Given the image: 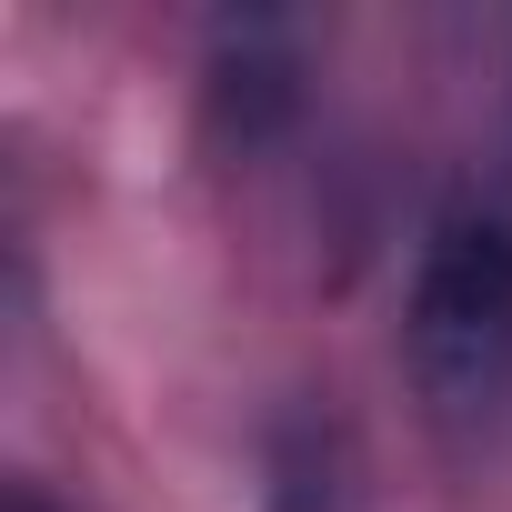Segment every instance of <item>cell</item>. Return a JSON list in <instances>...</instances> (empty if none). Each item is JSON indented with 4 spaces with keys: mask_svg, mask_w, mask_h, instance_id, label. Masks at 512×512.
Instances as JSON below:
<instances>
[{
    "mask_svg": "<svg viewBox=\"0 0 512 512\" xmlns=\"http://www.w3.org/2000/svg\"><path fill=\"white\" fill-rule=\"evenodd\" d=\"M402 372L442 442H482L512 412V191H452L412 241Z\"/></svg>",
    "mask_w": 512,
    "mask_h": 512,
    "instance_id": "1",
    "label": "cell"
},
{
    "mask_svg": "<svg viewBox=\"0 0 512 512\" xmlns=\"http://www.w3.org/2000/svg\"><path fill=\"white\" fill-rule=\"evenodd\" d=\"M312 41L292 11H221L201 31V141L221 161H262L302 131Z\"/></svg>",
    "mask_w": 512,
    "mask_h": 512,
    "instance_id": "2",
    "label": "cell"
},
{
    "mask_svg": "<svg viewBox=\"0 0 512 512\" xmlns=\"http://www.w3.org/2000/svg\"><path fill=\"white\" fill-rule=\"evenodd\" d=\"M251 502H262V512H372L362 422L332 392L272 402L262 412V442H251Z\"/></svg>",
    "mask_w": 512,
    "mask_h": 512,
    "instance_id": "3",
    "label": "cell"
},
{
    "mask_svg": "<svg viewBox=\"0 0 512 512\" xmlns=\"http://www.w3.org/2000/svg\"><path fill=\"white\" fill-rule=\"evenodd\" d=\"M0 512H81V502H61V492H51V482H31V472H21V482H11V492H0Z\"/></svg>",
    "mask_w": 512,
    "mask_h": 512,
    "instance_id": "4",
    "label": "cell"
}]
</instances>
